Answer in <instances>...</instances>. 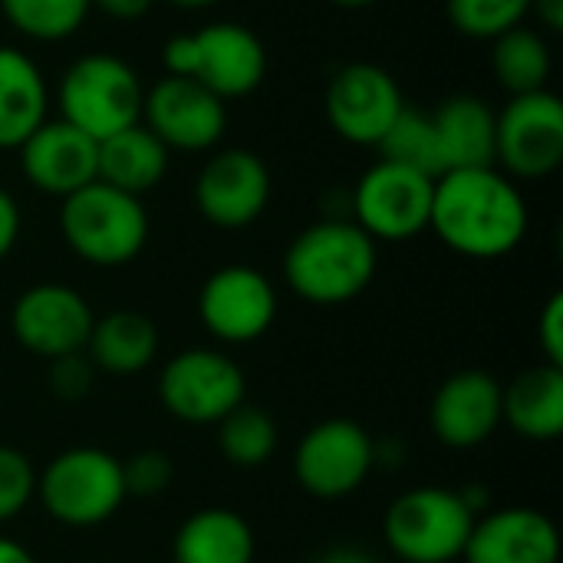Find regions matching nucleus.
Listing matches in <instances>:
<instances>
[{
	"instance_id": "f704fd0d",
	"label": "nucleus",
	"mask_w": 563,
	"mask_h": 563,
	"mask_svg": "<svg viewBox=\"0 0 563 563\" xmlns=\"http://www.w3.org/2000/svg\"><path fill=\"white\" fill-rule=\"evenodd\" d=\"M162 69L165 76H195L198 69V43L195 33H178L162 43Z\"/></svg>"
},
{
	"instance_id": "aec40b11",
	"label": "nucleus",
	"mask_w": 563,
	"mask_h": 563,
	"mask_svg": "<svg viewBox=\"0 0 563 563\" xmlns=\"http://www.w3.org/2000/svg\"><path fill=\"white\" fill-rule=\"evenodd\" d=\"M53 92L40 63L0 43V152L20 148L49 119Z\"/></svg>"
},
{
	"instance_id": "4c0bfd02",
	"label": "nucleus",
	"mask_w": 563,
	"mask_h": 563,
	"mask_svg": "<svg viewBox=\"0 0 563 563\" xmlns=\"http://www.w3.org/2000/svg\"><path fill=\"white\" fill-rule=\"evenodd\" d=\"M531 13L554 33L563 26V0H531Z\"/></svg>"
},
{
	"instance_id": "4468645a",
	"label": "nucleus",
	"mask_w": 563,
	"mask_h": 563,
	"mask_svg": "<svg viewBox=\"0 0 563 563\" xmlns=\"http://www.w3.org/2000/svg\"><path fill=\"white\" fill-rule=\"evenodd\" d=\"M198 317L214 340L228 346H244L261 340L274 327L277 290L264 271L251 264H228L201 284Z\"/></svg>"
},
{
	"instance_id": "c756f323",
	"label": "nucleus",
	"mask_w": 563,
	"mask_h": 563,
	"mask_svg": "<svg viewBox=\"0 0 563 563\" xmlns=\"http://www.w3.org/2000/svg\"><path fill=\"white\" fill-rule=\"evenodd\" d=\"M445 16L468 40H498L531 16V0H445Z\"/></svg>"
},
{
	"instance_id": "0eeeda50",
	"label": "nucleus",
	"mask_w": 563,
	"mask_h": 563,
	"mask_svg": "<svg viewBox=\"0 0 563 563\" xmlns=\"http://www.w3.org/2000/svg\"><path fill=\"white\" fill-rule=\"evenodd\" d=\"M244 399L247 376L221 350H181L158 373V402L168 416L188 426H218Z\"/></svg>"
},
{
	"instance_id": "6e6552de",
	"label": "nucleus",
	"mask_w": 563,
	"mask_h": 563,
	"mask_svg": "<svg viewBox=\"0 0 563 563\" xmlns=\"http://www.w3.org/2000/svg\"><path fill=\"white\" fill-rule=\"evenodd\" d=\"M432 188L435 178L379 158L360 175L350 195V218L376 244L412 241L422 231H429Z\"/></svg>"
},
{
	"instance_id": "1a4fd4ad",
	"label": "nucleus",
	"mask_w": 563,
	"mask_h": 563,
	"mask_svg": "<svg viewBox=\"0 0 563 563\" xmlns=\"http://www.w3.org/2000/svg\"><path fill=\"white\" fill-rule=\"evenodd\" d=\"M563 162V102L554 89L508 96L495 129V168L511 181H538Z\"/></svg>"
},
{
	"instance_id": "7c9ffc66",
	"label": "nucleus",
	"mask_w": 563,
	"mask_h": 563,
	"mask_svg": "<svg viewBox=\"0 0 563 563\" xmlns=\"http://www.w3.org/2000/svg\"><path fill=\"white\" fill-rule=\"evenodd\" d=\"M36 495L33 462L10 445H0V525L20 518Z\"/></svg>"
},
{
	"instance_id": "473e14b6",
	"label": "nucleus",
	"mask_w": 563,
	"mask_h": 563,
	"mask_svg": "<svg viewBox=\"0 0 563 563\" xmlns=\"http://www.w3.org/2000/svg\"><path fill=\"white\" fill-rule=\"evenodd\" d=\"M96 366L86 353H69L59 360H49V389L63 402H79L92 393Z\"/></svg>"
},
{
	"instance_id": "58836bf2",
	"label": "nucleus",
	"mask_w": 563,
	"mask_h": 563,
	"mask_svg": "<svg viewBox=\"0 0 563 563\" xmlns=\"http://www.w3.org/2000/svg\"><path fill=\"white\" fill-rule=\"evenodd\" d=\"M317 563H376L373 554H366L363 548H330L327 554H320Z\"/></svg>"
},
{
	"instance_id": "a878e982",
	"label": "nucleus",
	"mask_w": 563,
	"mask_h": 563,
	"mask_svg": "<svg viewBox=\"0 0 563 563\" xmlns=\"http://www.w3.org/2000/svg\"><path fill=\"white\" fill-rule=\"evenodd\" d=\"M492 69L498 86L508 96H525L548 89L554 73V56L548 46V36L531 26H515L492 40Z\"/></svg>"
},
{
	"instance_id": "f8f14e48",
	"label": "nucleus",
	"mask_w": 563,
	"mask_h": 563,
	"mask_svg": "<svg viewBox=\"0 0 563 563\" xmlns=\"http://www.w3.org/2000/svg\"><path fill=\"white\" fill-rule=\"evenodd\" d=\"M406 96L389 69L379 63L340 66L323 92V112L330 129L350 145H379L396 115L406 109Z\"/></svg>"
},
{
	"instance_id": "39448f33",
	"label": "nucleus",
	"mask_w": 563,
	"mask_h": 563,
	"mask_svg": "<svg viewBox=\"0 0 563 563\" xmlns=\"http://www.w3.org/2000/svg\"><path fill=\"white\" fill-rule=\"evenodd\" d=\"M36 495L43 511L66 528H96L129 498L122 462L96 445H76L53 455L36 475Z\"/></svg>"
},
{
	"instance_id": "a211bd4d",
	"label": "nucleus",
	"mask_w": 563,
	"mask_h": 563,
	"mask_svg": "<svg viewBox=\"0 0 563 563\" xmlns=\"http://www.w3.org/2000/svg\"><path fill=\"white\" fill-rule=\"evenodd\" d=\"M465 563H558L561 531L538 508H498L475 518Z\"/></svg>"
},
{
	"instance_id": "2eb2a0df",
	"label": "nucleus",
	"mask_w": 563,
	"mask_h": 563,
	"mask_svg": "<svg viewBox=\"0 0 563 563\" xmlns=\"http://www.w3.org/2000/svg\"><path fill=\"white\" fill-rule=\"evenodd\" d=\"M92 323L96 313L89 300L76 287L53 280L26 287L10 310V330L16 343L40 360L86 353Z\"/></svg>"
},
{
	"instance_id": "72a5a7b5",
	"label": "nucleus",
	"mask_w": 563,
	"mask_h": 563,
	"mask_svg": "<svg viewBox=\"0 0 563 563\" xmlns=\"http://www.w3.org/2000/svg\"><path fill=\"white\" fill-rule=\"evenodd\" d=\"M538 343L544 353V363L563 366V294H551L544 310L538 313Z\"/></svg>"
},
{
	"instance_id": "2f4dec72",
	"label": "nucleus",
	"mask_w": 563,
	"mask_h": 563,
	"mask_svg": "<svg viewBox=\"0 0 563 563\" xmlns=\"http://www.w3.org/2000/svg\"><path fill=\"white\" fill-rule=\"evenodd\" d=\"M172 459L158 449L135 452L129 462H122V482L129 498H155L172 485Z\"/></svg>"
},
{
	"instance_id": "a19ab883",
	"label": "nucleus",
	"mask_w": 563,
	"mask_h": 563,
	"mask_svg": "<svg viewBox=\"0 0 563 563\" xmlns=\"http://www.w3.org/2000/svg\"><path fill=\"white\" fill-rule=\"evenodd\" d=\"M172 7H181V10H205V7H214L218 0H168Z\"/></svg>"
},
{
	"instance_id": "bb28decb",
	"label": "nucleus",
	"mask_w": 563,
	"mask_h": 563,
	"mask_svg": "<svg viewBox=\"0 0 563 563\" xmlns=\"http://www.w3.org/2000/svg\"><path fill=\"white\" fill-rule=\"evenodd\" d=\"M218 449L238 468H261L277 452V422L247 399L218 422Z\"/></svg>"
},
{
	"instance_id": "cd10ccee",
	"label": "nucleus",
	"mask_w": 563,
	"mask_h": 563,
	"mask_svg": "<svg viewBox=\"0 0 563 563\" xmlns=\"http://www.w3.org/2000/svg\"><path fill=\"white\" fill-rule=\"evenodd\" d=\"M0 13L26 40L63 43L82 30L92 7L89 0H0Z\"/></svg>"
},
{
	"instance_id": "c9c22d12",
	"label": "nucleus",
	"mask_w": 563,
	"mask_h": 563,
	"mask_svg": "<svg viewBox=\"0 0 563 563\" xmlns=\"http://www.w3.org/2000/svg\"><path fill=\"white\" fill-rule=\"evenodd\" d=\"M20 231H23L20 205L7 188H0V261L13 254V247L20 241Z\"/></svg>"
},
{
	"instance_id": "ea45409f",
	"label": "nucleus",
	"mask_w": 563,
	"mask_h": 563,
	"mask_svg": "<svg viewBox=\"0 0 563 563\" xmlns=\"http://www.w3.org/2000/svg\"><path fill=\"white\" fill-rule=\"evenodd\" d=\"M0 563H36V558L23 544H16L10 538H0Z\"/></svg>"
},
{
	"instance_id": "79ce46f5",
	"label": "nucleus",
	"mask_w": 563,
	"mask_h": 563,
	"mask_svg": "<svg viewBox=\"0 0 563 563\" xmlns=\"http://www.w3.org/2000/svg\"><path fill=\"white\" fill-rule=\"evenodd\" d=\"M330 3L346 7V10H363V7H373V3H379V0H330Z\"/></svg>"
},
{
	"instance_id": "dca6fc26",
	"label": "nucleus",
	"mask_w": 563,
	"mask_h": 563,
	"mask_svg": "<svg viewBox=\"0 0 563 563\" xmlns=\"http://www.w3.org/2000/svg\"><path fill=\"white\" fill-rule=\"evenodd\" d=\"M20 152V175L30 188L49 198H69L73 191L96 181V162H99V142L82 135L63 119H46Z\"/></svg>"
},
{
	"instance_id": "393cba45",
	"label": "nucleus",
	"mask_w": 563,
	"mask_h": 563,
	"mask_svg": "<svg viewBox=\"0 0 563 563\" xmlns=\"http://www.w3.org/2000/svg\"><path fill=\"white\" fill-rule=\"evenodd\" d=\"M86 350L96 369L109 376H135L152 366L158 353V330L152 317L139 310H112L92 323Z\"/></svg>"
},
{
	"instance_id": "f257e3e1",
	"label": "nucleus",
	"mask_w": 563,
	"mask_h": 563,
	"mask_svg": "<svg viewBox=\"0 0 563 563\" xmlns=\"http://www.w3.org/2000/svg\"><path fill=\"white\" fill-rule=\"evenodd\" d=\"M429 228L468 261H498L528 234V201L501 168H455L435 178Z\"/></svg>"
},
{
	"instance_id": "e433bc0d",
	"label": "nucleus",
	"mask_w": 563,
	"mask_h": 563,
	"mask_svg": "<svg viewBox=\"0 0 563 563\" xmlns=\"http://www.w3.org/2000/svg\"><path fill=\"white\" fill-rule=\"evenodd\" d=\"M89 7L99 10V13H106L109 20L135 23V20H142L155 7V0H89Z\"/></svg>"
},
{
	"instance_id": "9b49d317",
	"label": "nucleus",
	"mask_w": 563,
	"mask_h": 563,
	"mask_svg": "<svg viewBox=\"0 0 563 563\" xmlns=\"http://www.w3.org/2000/svg\"><path fill=\"white\" fill-rule=\"evenodd\" d=\"M142 125L168 152H214L228 129V102L195 76H162L145 89Z\"/></svg>"
},
{
	"instance_id": "b1692460",
	"label": "nucleus",
	"mask_w": 563,
	"mask_h": 563,
	"mask_svg": "<svg viewBox=\"0 0 563 563\" xmlns=\"http://www.w3.org/2000/svg\"><path fill=\"white\" fill-rule=\"evenodd\" d=\"M254 528L231 508L195 511L181 521L172 544L175 563H254Z\"/></svg>"
},
{
	"instance_id": "423d86ee",
	"label": "nucleus",
	"mask_w": 563,
	"mask_h": 563,
	"mask_svg": "<svg viewBox=\"0 0 563 563\" xmlns=\"http://www.w3.org/2000/svg\"><path fill=\"white\" fill-rule=\"evenodd\" d=\"M475 518L478 515L459 492L419 485L386 508L383 534L402 563H455L468 544Z\"/></svg>"
},
{
	"instance_id": "6ab92c4d",
	"label": "nucleus",
	"mask_w": 563,
	"mask_h": 563,
	"mask_svg": "<svg viewBox=\"0 0 563 563\" xmlns=\"http://www.w3.org/2000/svg\"><path fill=\"white\" fill-rule=\"evenodd\" d=\"M198 43V69L195 79L205 82L214 96L224 102L244 99L261 89L267 79V49L254 30L234 20H221L211 26H201L195 33Z\"/></svg>"
},
{
	"instance_id": "20e7f679",
	"label": "nucleus",
	"mask_w": 563,
	"mask_h": 563,
	"mask_svg": "<svg viewBox=\"0 0 563 563\" xmlns=\"http://www.w3.org/2000/svg\"><path fill=\"white\" fill-rule=\"evenodd\" d=\"M56 119L69 122L92 142H102L142 122L145 86L139 73L112 53H86L73 59L53 92Z\"/></svg>"
},
{
	"instance_id": "9d476101",
	"label": "nucleus",
	"mask_w": 563,
	"mask_h": 563,
	"mask_svg": "<svg viewBox=\"0 0 563 563\" xmlns=\"http://www.w3.org/2000/svg\"><path fill=\"white\" fill-rule=\"evenodd\" d=\"M373 468L376 442L353 419H323L294 449V478L320 501H340L360 492Z\"/></svg>"
},
{
	"instance_id": "4be33fe9",
	"label": "nucleus",
	"mask_w": 563,
	"mask_h": 563,
	"mask_svg": "<svg viewBox=\"0 0 563 563\" xmlns=\"http://www.w3.org/2000/svg\"><path fill=\"white\" fill-rule=\"evenodd\" d=\"M501 422L528 442L563 435V366L538 363L501 386Z\"/></svg>"
},
{
	"instance_id": "ddd939ff",
	"label": "nucleus",
	"mask_w": 563,
	"mask_h": 563,
	"mask_svg": "<svg viewBox=\"0 0 563 563\" xmlns=\"http://www.w3.org/2000/svg\"><path fill=\"white\" fill-rule=\"evenodd\" d=\"M271 168L251 148H214L195 178L201 218L221 231L251 228L271 205Z\"/></svg>"
},
{
	"instance_id": "7ed1b4c3",
	"label": "nucleus",
	"mask_w": 563,
	"mask_h": 563,
	"mask_svg": "<svg viewBox=\"0 0 563 563\" xmlns=\"http://www.w3.org/2000/svg\"><path fill=\"white\" fill-rule=\"evenodd\" d=\"M148 211L142 198L106 181H89L59 201V234L66 247L92 267H122L148 244Z\"/></svg>"
},
{
	"instance_id": "f3484780",
	"label": "nucleus",
	"mask_w": 563,
	"mask_h": 563,
	"mask_svg": "<svg viewBox=\"0 0 563 563\" xmlns=\"http://www.w3.org/2000/svg\"><path fill=\"white\" fill-rule=\"evenodd\" d=\"M429 426L449 449H478L501 426V383L485 369L452 373L432 396Z\"/></svg>"
},
{
	"instance_id": "5701e85b",
	"label": "nucleus",
	"mask_w": 563,
	"mask_h": 563,
	"mask_svg": "<svg viewBox=\"0 0 563 563\" xmlns=\"http://www.w3.org/2000/svg\"><path fill=\"white\" fill-rule=\"evenodd\" d=\"M168 165H172V152L142 122H135L99 142L96 178L125 195L142 198L162 185V178L168 175Z\"/></svg>"
},
{
	"instance_id": "f03ea898",
	"label": "nucleus",
	"mask_w": 563,
	"mask_h": 563,
	"mask_svg": "<svg viewBox=\"0 0 563 563\" xmlns=\"http://www.w3.org/2000/svg\"><path fill=\"white\" fill-rule=\"evenodd\" d=\"M379 247L353 218H323L303 228L284 254L287 287L313 307H343L376 277Z\"/></svg>"
},
{
	"instance_id": "412c9836",
	"label": "nucleus",
	"mask_w": 563,
	"mask_h": 563,
	"mask_svg": "<svg viewBox=\"0 0 563 563\" xmlns=\"http://www.w3.org/2000/svg\"><path fill=\"white\" fill-rule=\"evenodd\" d=\"M442 168H485L495 165V129L498 112L475 92H455L442 99V106L432 112ZM442 172V175H445Z\"/></svg>"
},
{
	"instance_id": "c85d7f7f",
	"label": "nucleus",
	"mask_w": 563,
	"mask_h": 563,
	"mask_svg": "<svg viewBox=\"0 0 563 563\" xmlns=\"http://www.w3.org/2000/svg\"><path fill=\"white\" fill-rule=\"evenodd\" d=\"M379 158L406 165L412 172H422L429 178H439L442 168V152H439V139H435V125L432 115L422 109L406 106L396 122L389 125V132L379 139Z\"/></svg>"
}]
</instances>
